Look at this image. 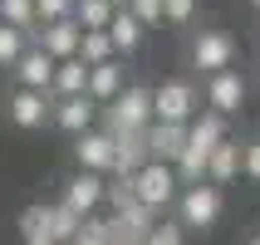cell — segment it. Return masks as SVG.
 <instances>
[{"label":"cell","instance_id":"20","mask_svg":"<svg viewBox=\"0 0 260 245\" xmlns=\"http://www.w3.org/2000/svg\"><path fill=\"white\" fill-rule=\"evenodd\" d=\"M74 59L84 64V69H93V64H108L113 54V44H108V34L103 29H79V49H74Z\"/></svg>","mask_w":260,"mask_h":245},{"label":"cell","instance_id":"11","mask_svg":"<svg viewBox=\"0 0 260 245\" xmlns=\"http://www.w3.org/2000/svg\"><path fill=\"white\" fill-rule=\"evenodd\" d=\"M103 196H108V187H103V177H93V172H74L69 182H64V206H69L74 216H93Z\"/></svg>","mask_w":260,"mask_h":245},{"label":"cell","instance_id":"10","mask_svg":"<svg viewBox=\"0 0 260 245\" xmlns=\"http://www.w3.org/2000/svg\"><path fill=\"white\" fill-rule=\"evenodd\" d=\"M10 74H15V88H29V93H49V79H54V59H49V54H40V49L29 44L25 54L10 64Z\"/></svg>","mask_w":260,"mask_h":245},{"label":"cell","instance_id":"16","mask_svg":"<svg viewBox=\"0 0 260 245\" xmlns=\"http://www.w3.org/2000/svg\"><path fill=\"white\" fill-rule=\"evenodd\" d=\"M147 162V147H143V132H113V172L128 182L138 167Z\"/></svg>","mask_w":260,"mask_h":245},{"label":"cell","instance_id":"31","mask_svg":"<svg viewBox=\"0 0 260 245\" xmlns=\"http://www.w3.org/2000/svg\"><path fill=\"white\" fill-rule=\"evenodd\" d=\"M20 245H54V240H20Z\"/></svg>","mask_w":260,"mask_h":245},{"label":"cell","instance_id":"29","mask_svg":"<svg viewBox=\"0 0 260 245\" xmlns=\"http://www.w3.org/2000/svg\"><path fill=\"white\" fill-rule=\"evenodd\" d=\"M143 245H182V226L177 221H162V226H152L143 235Z\"/></svg>","mask_w":260,"mask_h":245},{"label":"cell","instance_id":"18","mask_svg":"<svg viewBox=\"0 0 260 245\" xmlns=\"http://www.w3.org/2000/svg\"><path fill=\"white\" fill-rule=\"evenodd\" d=\"M221 137H226V118L211 113V108H202V113L187 123V147H202V152H211Z\"/></svg>","mask_w":260,"mask_h":245},{"label":"cell","instance_id":"33","mask_svg":"<svg viewBox=\"0 0 260 245\" xmlns=\"http://www.w3.org/2000/svg\"><path fill=\"white\" fill-rule=\"evenodd\" d=\"M250 10H260V0H250Z\"/></svg>","mask_w":260,"mask_h":245},{"label":"cell","instance_id":"3","mask_svg":"<svg viewBox=\"0 0 260 245\" xmlns=\"http://www.w3.org/2000/svg\"><path fill=\"white\" fill-rule=\"evenodd\" d=\"M128 191L147 206V211H152V216H157L162 206L177 201V177H172V167H167V162H143V167L128 177Z\"/></svg>","mask_w":260,"mask_h":245},{"label":"cell","instance_id":"14","mask_svg":"<svg viewBox=\"0 0 260 245\" xmlns=\"http://www.w3.org/2000/svg\"><path fill=\"white\" fill-rule=\"evenodd\" d=\"M118 93H123V59L93 64V69H88V84H84V98H93L103 108V103H113Z\"/></svg>","mask_w":260,"mask_h":245},{"label":"cell","instance_id":"1","mask_svg":"<svg viewBox=\"0 0 260 245\" xmlns=\"http://www.w3.org/2000/svg\"><path fill=\"white\" fill-rule=\"evenodd\" d=\"M202 113V93L191 79H162L152 88V123H177V128H187L191 118Z\"/></svg>","mask_w":260,"mask_h":245},{"label":"cell","instance_id":"17","mask_svg":"<svg viewBox=\"0 0 260 245\" xmlns=\"http://www.w3.org/2000/svg\"><path fill=\"white\" fill-rule=\"evenodd\" d=\"M103 34H108V44H113V54H133V49L143 44V34H147V29L138 25L128 10H113V20L103 25Z\"/></svg>","mask_w":260,"mask_h":245},{"label":"cell","instance_id":"12","mask_svg":"<svg viewBox=\"0 0 260 245\" xmlns=\"http://www.w3.org/2000/svg\"><path fill=\"white\" fill-rule=\"evenodd\" d=\"M5 118L15 128H44L49 123V93H29V88H15L5 98Z\"/></svg>","mask_w":260,"mask_h":245},{"label":"cell","instance_id":"9","mask_svg":"<svg viewBox=\"0 0 260 245\" xmlns=\"http://www.w3.org/2000/svg\"><path fill=\"white\" fill-rule=\"evenodd\" d=\"M93 118H99V103L84 98V93H74V98H54V103H49V123H54V128H64V132H74V137L93 128Z\"/></svg>","mask_w":260,"mask_h":245},{"label":"cell","instance_id":"30","mask_svg":"<svg viewBox=\"0 0 260 245\" xmlns=\"http://www.w3.org/2000/svg\"><path fill=\"white\" fill-rule=\"evenodd\" d=\"M241 172H246L250 182H260V137L241 143Z\"/></svg>","mask_w":260,"mask_h":245},{"label":"cell","instance_id":"19","mask_svg":"<svg viewBox=\"0 0 260 245\" xmlns=\"http://www.w3.org/2000/svg\"><path fill=\"white\" fill-rule=\"evenodd\" d=\"M84 84H88L84 64H79V59H59L54 79H49V93H54V98H74V93H84Z\"/></svg>","mask_w":260,"mask_h":245},{"label":"cell","instance_id":"13","mask_svg":"<svg viewBox=\"0 0 260 245\" xmlns=\"http://www.w3.org/2000/svg\"><path fill=\"white\" fill-rule=\"evenodd\" d=\"M143 147H147V162H167L172 167L182 157V147H187V128H177V123H152L143 132Z\"/></svg>","mask_w":260,"mask_h":245},{"label":"cell","instance_id":"8","mask_svg":"<svg viewBox=\"0 0 260 245\" xmlns=\"http://www.w3.org/2000/svg\"><path fill=\"white\" fill-rule=\"evenodd\" d=\"M29 44H35L40 54H49L54 64H59V59H74V49H79V25H74V20L35 25V29H29Z\"/></svg>","mask_w":260,"mask_h":245},{"label":"cell","instance_id":"4","mask_svg":"<svg viewBox=\"0 0 260 245\" xmlns=\"http://www.w3.org/2000/svg\"><path fill=\"white\" fill-rule=\"evenodd\" d=\"M113 128L108 132H147L152 128V88L147 84H123V93L113 98Z\"/></svg>","mask_w":260,"mask_h":245},{"label":"cell","instance_id":"34","mask_svg":"<svg viewBox=\"0 0 260 245\" xmlns=\"http://www.w3.org/2000/svg\"><path fill=\"white\" fill-rule=\"evenodd\" d=\"M250 245H260V235H255V240H250Z\"/></svg>","mask_w":260,"mask_h":245},{"label":"cell","instance_id":"26","mask_svg":"<svg viewBox=\"0 0 260 245\" xmlns=\"http://www.w3.org/2000/svg\"><path fill=\"white\" fill-rule=\"evenodd\" d=\"M69 15H74V0H35V25H54Z\"/></svg>","mask_w":260,"mask_h":245},{"label":"cell","instance_id":"23","mask_svg":"<svg viewBox=\"0 0 260 245\" xmlns=\"http://www.w3.org/2000/svg\"><path fill=\"white\" fill-rule=\"evenodd\" d=\"M0 25L29 34L35 29V0H0Z\"/></svg>","mask_w":260,"mask_h":245},{"label":"cell","instance_id":"5","mask_svg":"<svg viewBox=\"0 0 260 245\" xmlns=\"http://www.w3.org/2000/svg\"><path fill=\"white\" fill-rule=\"evenodd\" d=\"M202 93H206V108H211V113L231 118V113H241V103H246V74H241V69H221V74H206Z\"/></svg>","mask_w":260,"mask_h":245},{"label":"cell","instance_id":"28","mask_svg":"<svg viewBox=\"0 0 260 245\" xmlns=\"http://www.w3.org/2000/svg\"><path fill=\"white\" fill-rule=\"evenodd\" d=\"M197 15V0H162V20L167 25H191Z\"/></svg>","mask_w":260,"mask_h":245},{"label":"cell","instance_id":"32","mask_svg":"<svg viewBox=\"0 0 260 245\" xmlns=\"http://www.w3.org/2000/svg\"><path fill=\"white\" fill-rule=\"evenodd\" d=\"M108 5H113V10H123V5H128V0H108Z\"/></svg>","mask_w":260,"mask_h":245},{"label":"cell","instance_id":"15","mask_svg":"<svg viewBox=\"0 0 260 245\" xmlns=\"http://www.w3.org/2000/svg\"><path fill=\"white\" fill-rule=\"evenodd\" d=\"M236 177H241V143L221 137V143L206 152V182H211V187H226Z\"/></svg>","mask_w":260,"mask_h":245},{"label":"cell","instance_id":"2","mask_svg":"<svg viewBox=\"0 0 260 245\" xmlns=\"http://www.w3.org/2000/svg\"><path fill=\"white\" fill-rule=\"evenodd\" d=\"M221 216V187H211V182H197V187H182L177 191V226L182 231H211Z\"/></svg>","mask_w":260,"mask_h":245},{"label":"cell","instance_id":"22","mask_svg":"<svg viewBox=\"0 0 260 245\" xmlns=\"http://www.w3.org/2000/svg\"><path fill=\"white\" fill-rule=\"evenodd\" d=\"M79 221H84V216H74L64 201L49 206V240H54V245H74V235H79Z\"/></svg>","mask_w":260,"mask_h":245},{"label":"cell","instance_id":"27","mask_svg":"<svg viewBox=\"0 0 260 245\" xmlns=\"http://www.w3.org/2000/svg\"><path fill=\"white\" fill-rule=\"evenodd\" d=\"M123 10H128V15H133V20H138V25H143V29L162 25V0H128Z\"/></svg>","mask_w":260,"mask_h":245},{"label":"cell","instance_id":"6","mask_svg":"<svg viewBox=\"0 0 260 245\" xmlns=\"http://www.w3.org/2000/svg\"><path fill=\"white\" fill-rule=\"evenodd\" d=\"M191 64L202 74H221L236 64V40L226 29H197V40H191Z\"/></svg>","mask_w":260,"mask_h":245},{"label":"cell","instance_id":"21","mask_svg":"<svg viewBox=\"0 0 260 245\" xmlns=\"http://www.w3.org/2000/svg\"><path fill=\"white\" fill-rule=\"evenodd\" d=\"M79 29H103L113 20V5L108 0H74V15H69Z\"/></svg>","mask_w":260,"mask_h":245},{"label":"cell","instance_id":"25","mask_svg":"<svg viewBox=\"0 0 260 245\" xmlns=\"http://www.w3.org/2000/svg\"><path fill=\"white\" fill-rule=\"evenodd\" d=\"M20 231H25V240H49V206H25Z\"/></svg>","mask_w":260,"mask_h":245},{"label":"cell","instance_id":"24","mask_svg":"<svg viewBox=\"0 0 260 245\" xmlns=\"http://www.w3.org/2000/svg\"><path fill=\"white\" fill-rule=\"evenodd\" d=\"M25 49H29V34H20V29H10V25H0V69H10Z\"/></svg>","mask_w":260,"mask_h":245},{"label":"cell","instance_id":"7","mask_svg":"<svg viewBox=\"0 0 260 245\" xmlns=\"http://www.w3.org/2000/svg\"><path fill=\"white\" fill-rule=\"evenodd\" d=\"M74 162H79V172H113V132H99V128H88L74 137Z\"/></svg>","mask_w":260,"mask_h":245}]
</instances>
